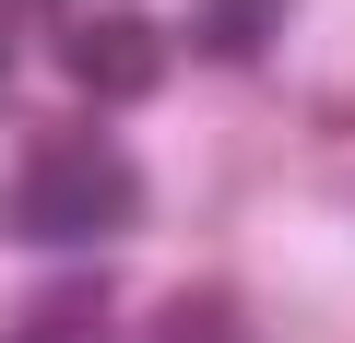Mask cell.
<instances>
[{
    "label": "cell",
    "mask_w": 355,
    "mask_h": 343,
    "mask_svg": "<svg viewBox=\"0 0 355 343\" xmlns=\"http://www.w3.org/2000/svg\"><path fill=\"white\" fill-rule=\"evenodd\" d=\"M60 60H71V83H83L95 107H142V95L178 71V36H166L154 12H83V24L60 36Z\"/></svg>",
    "instance_id": "obj_2"
},
{
    "label": "cell",
    "mask_w": 355,
    "mask_h": 343,
    "mask_svg": "<svg viewBox=\"0 0 355 343\" xmlns=\"http://www.w3.org/2000/svg\"><path fill=\"white\" fill-rule=\"evenodd\" d=\"M284 36V0H202V12H190V48L202 60H261Z\"/></svg>",
    "instance_id": "obj_3"
},
{
    "label": "cell",
    "mask_w": 355,
    "mask_h": 343,
    "mask_svg": "<svg viewBox=\"0 0 355 343\" xmlns=\"http://www.w3.org/2000/svg\"><path fill=\"white\" fill-rule=\"evenodd\" d=\"M0 83H12V36H0Z\"/></svg>",
    "instance_id": "obj_4"
},
{
    "label": "cell",
    "mask_w": 355,
    "mask_h": 343,
    "mask_svg": "<svg viewBox=\"0 0 355 343\" xmlns=\"http://www.w3.org/2000/svg\"><path fill=\"white\" fill-rule=\"evenodd\" d=\"M130 213H142V166L107 130H48L12 166V190H0V237L12 249H107Z\"/></svg>",
    "instance_id": "obj_1"
}]
</instances>
